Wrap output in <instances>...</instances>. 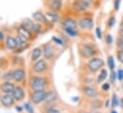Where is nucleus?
<instances>
[{"instance_id": "1", "label": "nucleus", "mask_w": 123, "mask_h": 113, "mask_svg": "<svg viewBox=\"0 0 123 113\" xmlns=\"http://www.w3.org/2000/svg\"><path fill=\"white\" fill-rule=\"evenodd\" d=\"M80 54L84 58H92L96 55L97 50L95 47L91 44H83L80 47Z\"/></svg>"}, {"instance_id": "2", "label": "nucleus", "mask_w": 123, "mask_h": 113, "mask_svg": "<svg viewBox=\"0 0 123 113\" xmlns=\"http://www.w3.org/2000/svg\"><path fill=\"white\" fill-rule=\"evenodd\" d=\"M103 66H104V61L101 58H98V57L91 58L88 62V64H87V67H88L89 70L92 73L98 71L100 68H102Z\"/></svg>"}, {"instance_id": "3", "label": "nucleus", "mask_w": 123, "mask_h": 113, "mask_svg": "<svg viewBox=\"0 0 123 113\" xmlns=\"http://www.w3.org/2000/svg\"><path fill=\"white\" fill-rule=\"evenodd\" d=\"M46 85H47V81H46V79H44L42 77L34 76V77L31 78V86L33 91L44 90Z\"/></svg>"}, {"instance_id": "4", "label": "nucleus", "mask_w": 123, "mask_h": 113, "mask_svg": "<svg viewBox=\"0 0 123 113\" xmlns=\"http://www.w3.org/2000/svg\"><path fill=\"white\" fill-rule=\"evenodd\" d=\"M91 7V4L87 0H74L73 3V8L76 11L85 12L87 11Z\"/></svg>"}, {"instance_id": "5", "label": "nucleus", "mask_w": 123, "mask_h": 113, "mask_svg": "<svg viewBox=\"0 0 123 113\" xmlns=\"http://www.w3.org/2000/svg\"><path fill=\"white\" fill-rule=\"evenodd\" d=\"M46 97V92L44 90H37V91H33L31 95V102L35 105L42 103L45 100Z\"/></svg>"}, {"instance_id": "6", "label": "nucleus", "mask_w": 123, "mask_h": 113, "mask_svg": "<svg viewBox=\"0 0 123 113\" xmlns=\"http://www.w3.org/2000/svg\"><path fill=\"white\" fill-rule=\"evenodd\" d=\"M81 91L82 93L88 97V98H91V99H94L98 96V91L95 87L93 86H90V85H85L81 88Z\"/></svg>"}, {"instance_id": "7", "label": "nucleus", "mask_w": 123, "mask_h": 113, "mask_svg": "<svg viewBox=\"0 0 123 113\" xmlns=\"http://www.w3.org/2000/svg\"><path fill=\"white\" fill-rule=\"evenodd\" d=\"M79 28L85 30H91L93 27V21L91 17H83L78 21Z\"/></svg>"}, {"instance_id": "8", "label": "nucleus", "mask_w": 123, "mask_h": 113, "mask_svg": "<svg viewBox=\"0 0 123 113\" xmlns=\"http://www.w3.org/2000/svg\"><path fill=\"white\" fill-rule=\"evenodd\" d=\"M48 68V64L45 60H38L35 62V64L32 66V71L35 73H41L45 71Z\"/></svg>"}, {"instance_id": "9", "label": "nucleus", "mask_w": 123, "mask_h": 113, "mask_svg": "<svg viewBox=\"0 0 123 113\" xmlns=\"http://www.w3.org/2000/svg\"><path fill=\"white\" fill-rule=\"evenodd\" d=\"M0 102L4 107H11L14 104V99H13L12 95H11V94H3L0 97Z\"/></svg>"}, {"instance_id": "10", "label": "nucleus", "mask_w": 123, "mask_h": 113, "mask_svg": "<svg viewBox=\"0 0 123 113\" xmlns=\"http://www.w3.org/2000/svg\"><path fill=\"white\" fill-rule=\"evenodd\" d=\"M17 33L20 37L24 38L25 40L29 41L31 39V31L26 28L25 26H20L17 28Z\"/></svg>"}, {"instance_id": "11", "label": "nucleus", "mask_w": 123, "mask_h": 113, "mask_svg": "<svg viewBox=\"0 0 123 113\" xmlns=\"http://www.w3.org/2000/svg\"><path fill=\"white\" fill-rule=\"evenodd\" d=\"M12 95L14 101L19 102V101H22L24 99L25 92H24V90H23V88L21 86H15L13 91H12Z\"/></svg>"}, {"instance_id": "12", "label": "nucleus", "mask_w": 123, "mask_h": 113, "mask_svg": "<svg viewBox=\"0 0 123 113\" xmlns=\"http://www.w3.org/2000/svg\"><path fill=\"white\" fill-rule=\"evenodd\" d=\"M62 26L64 28H73L76 29L77 28V22L74 20L73 18H65L62 21Z\"/></svg>"}, {"instance_id": "13", "label": "nucleus", "mask_w": 123, "mask_h": 113, "mask_svg": "<svg viewBox=\"0 0 123 113\" xmlns=\"http://www.w3.org/2000/svg\"><path fill=\"white\" fill-rule=\"evenodd\" d=\"M14 85L11 82H5L4 84H2L0 86V90L4 93V94H12L13 89H14Z\"/></svg>"}, {"instance_id": "14", "label": "nucleus", "mask_w": 123, "mask_h": 113, "mask_svg": "<svg viewBox=\"0 0 123 113\" xmlns=\"http://www.w3.org/2000/svg\"><path fill=\"white\" fill-rule=\"evenodd\" d=\"M25 79V70L22 68H16L13 71V80L20 83Z\"/></svg>"}, {"instance_id": "15", "label": "nucleus", "mask_w": 123, "mask_h": 113, "mask_svg": "<svg viewBox=\"0 0 123 113\" xmlns=\"http://www.w3.org/2000/svg\"><path fill=\"white\" fill-rule=\"evenodd\" d=\"M6 47L9 50L14 51L17 48V42H16V38L12 37V36H8L6 38Z\"/></svg>"}, {"instance_id": "16", "label": "nucleus", "mask_w": 123, "mask_h": 113, "mask_svg": "<svg viewBox=\"0 0 123 113\" xmlns=\"http://www.w3.org/2000/svg\"><path fill=\"white\" fill-rule=\"evenodd\" d=\"M32 18L37 21V22H40V23H43V24H47L49 22L47 16L45 14H43L41 11H36L32 14Z\"/></svg>"}, {"instance_id": "17", "label": "nucleus", "mask_w": 123, "mask_h": 113, "mask_svg": "<svg viewBox=\"0 0 123 113\" xmlns=\"http://www.w3.org/2000/svg\"><path fill=\"white\" fill-rule=\"evenodd\" d=\"M16 42H17V48L18 50L20 51H23V50H26L28 47H29V44L27 43V40H25L24 38L20 37L19 35L16 37Z\"/></svg>"}, {"instance_id": "18", "label": "nucleus", "mask_w": 123, "mask_h": 113, "mask_svg": "<svg viewBox=\"0 0 123 113\" xmlns=\"http://www.w3.org/2000/svg\"><path fill=\"white\" fill-rule=\"evenodd\" d=\"M50 7L54 11H60V9L62 7L61 1L60 0H51Z\"/></svg>"}, {"instance_id": "19", "label": "nucleus", "mask_w": 123, "mask_h": 113, "mask_svg": "<svg viewBox=\"0 0 123 113\" xmlns=\"http://www.w3.org/2000/svg\"><path fill=\"white\" fill-rule=\"evenodd\" d=\"M41 55H42V50L40 48L33 49L31 52V61H38Z\"/></svg>"}, {"instance_id": "20", "label": "nucleus", "mask_w": 123, "mask_h": 113, "mask_svg": "<svg viewBox=\"0 0 123 113\" xmlns=\"http://www.w3.org/2000/svg\"><path fill=\"white\" fill-rule=\"evenodd\" d=\"M47 18L49 21L53 22V23H56L58 20H59V15L55 12V11H49L47 13Z\"/></svg>"}, {"instance_id": "21", "label": "nucleus", "mask_w": 123, "mask_h": 113, "mask_svg": "<svg viewBox=\"0 0 123 113\" xmlns=\"http://www.w3.org/2000/svg\"><path fill=\"white\" fill-rule=\"evenodd\" d=\"M44 55L47 59H51L54 56V51H53V48L50 45H45L44 46Z\"/></svg>"}, {"instance_id": "22", "label": "nucleus", "mask_w": 123, "mask_h": 113, "mask_svg": "<svg viewBox=\"0 0 123 113\" xmlns=\"http://www.w3.org/2000/svg\"><path fill=\"white\" fill-rule=\"evenodd\" d=\"M56 100V94L54 91H49L46 93V97H45V102L46 103H53Z\"/></svg>"}, {"instance_id": "23", "label": "nucleus", "mask_w": 123, "mask_h": 113, "mask_svg": "<svg viewBox=\"0 0 123 113\" xmlns=\"http://www.w3.org/2000/svg\"><path fill=\"white\" fill-rule=\"evenodd\" d=\"M107 75H108V73H107V70L106 69H101V71H100V73H99V75H98V77H97V82L98 83H102L103 81H105V79L107 78Z\"/></svg>"}, {"instance_id": "24", "label": "nucleus", "mask_w": 123, "mask_h": 113, "mask_svg": "<svg viewBox=\"0 0 123 113\" xmlns=\"http://www.w3.org/2000/svg\"><path fill=\"white\" fill-rule=\"evenodd\" d=\"M64 30H65V32H66L69 36H71V37H75V36H77V34H78V32H77L76 29H73V28H64Z\"/></svg>"}, {"instance_id": "25", "label": "nucleus", "mask_w": 123, "mask_h": 113, "mask_svg": "<svg viewBox=\"0 0 123 113\" xmlns=\"http://www.w3.org/2000/svg\"><path fill=\"white\" fill-rule=\"evenodd\" d=\"M107 63H108L109 68H110L111 70H114V68H115V60H114V57L112 56V55H109V56H108Z\"/></svg>"}, {"instance_id": "26", "label": "nucleus", "mask_w": 123, "mask_h": 113, "mask_svg": "<svg viewBox=\"0 0 123 113\" xmlns=\"http://www.w3.org/2000/svg\"><path fill=\"white\" fill-rule=\"evenodd\" d=\"M116 56H117V61H118L119 63L123 64V51L117 49V52H116Z\"/></svg>"}, {"instance_id": "27", "label": "nucleus", "mask_w": 123, "mask_h": 113, "mask_svg": "<svg viewBox=\"0 0 123 113\" xmlns=\"http://www.w3.org/2000/svg\"><path fill=\"white\" fill-rule=\"evenodd\" d=\"M115 24H116V16L112 15V16H110V18L108 19V23H107V25H108L109 28H112L114 26H115Z\"/></svg>"}, {"instance_id": "28", "label": "nucleus", "mask_w": 123, "mask_h": 113, "mask_svg": "<svg viewBox=\"0 0 123 113\" xmlns=\"http://www.w3.org/2000/svg\"><path fill=\"white\" fill-rule=\"evenodd\" d=\"M4 80L5 81H11V80H13V72L10 71V72H6L3 76Z\"/></svg>"}, {"instance_id": "29", "label": "nucleus", "mask_w": 123, "mask_h": 113, "mask_svg": "<svg viewBox=\"0 0 123 113\" xmlns=\"http://www.w3.org/2000/svg\"><path fill=\"white\" fill-rule=\"evenodd\" d=\"M117 48L118 49V50H121L123 51V39L122 38H120V37H117Z\"/></svg>"}, {"instance_id": "30", "label": "nucleus", "mask_w": 123, "mask_h": 113, "mask_svg": "<svg viewBox=\"0 0 123 113\" xmlns=\"http://www.w3.org/2000/svg\"><path fill=\"white\" fill-rule=\"evenodd\" d=\"M24 108L29 113H33V108H32V107H31V105L30 103H26L24 105Z\"/></svg>"}, {"instance_id": "31", "label": "nucleus", "mask_w": 123, "mask_h": 113, "mask_svg": "<svg viewBox=\"0 0 123 113\" xmlns=\"http://www.w3.org/2000/svg\"><path fill=\"white\" fill-rule=\"evenodd\" d=\"M118 105V101H117V94H114L113 95V101H112V106L114 107H116Z\"/></svg>"}, {"instance_id": "32", "label": "nucleus", "mask_w": 123, "mask_h": 113, "mask_svg": "<svg viewBox=\"0 0 123 113\" xmlns=\"http://www.w3.org/2000/svg\"><path fill=\"white\" fill-rule=\"evenodd\" d=\"M105 40H106V43L108 45H111L113 43V37H112V35L111 34H107L106 37H105Z\"/></svg>"}, {"instance_id": "33", "label": "nucleus", "mask_w": 123, "mask_h": 113, "mask_svg": "<svg viewBox=\"0 0 123 113\" xmlns=\"http://www.w3.org/2000/svg\"><path fill=\"white\" fill-rule=\"evenodd\" d=\"M95 34H96L98 39H102V31H101V29H100L99 27H97V28H95Z\"/></svg>"}, {"instance_id": "34", "label": "nucleus", "mask_w": 123, "mask_h": 113, "mask_svg": "<svg viewBox=\"0 0 123 113\" xmlns=\"http://www.w3.org/2000/svg\"><path fill=\"white\" fill-rule=\"evenodd\" d=\"M101 88L103 91H109L110 89V84L109 83H104L103 85H101Z\"/></svg>"}, {"instance_id": "35", "label": "nucleus", "mask_w": 123, "mask_h": 113, "mask_svg": "<svg viewBox=\"0 0 123 113\" xmlns=\"http://www.w3.org/2000/svg\"><path fill=\"white\" fill-rule=\"evenodd\" d=\"M117 75V72H115L114 70H112V72H111V83H114V82L116 81Z\"/></svg>"}, {"instance_id": "36", "label": "nucleus", "mask_w": 123, "mask_h": 113, "mask_svg": "<svg viewBox=\"0 0 123 113\" xmlns=\"http://www.w3.org/2000/svg\"><path fill=\"white\" fill-rule=\"evenodd\" d=\"M119 5H120V0H115L114 8H115L116 11H118V9H119Z\"/></svg>"}, {"instance_id": "37", "label": "nucleus", "mask_w": 123, "mask_h": 113, "mask_svg": "<svg viewBox=\"0 0 123 113\" xmlns=\"http://www.w3.org/2000/svg\"><path fill=\"white\" fill-rule=\"evenodd\" d=\"M117 76L119 81H123V69H119L117 71Z\"/></svg>"}, {"instance_id": "38", "label": "nucleus", "mask_w": 123, "mask_h": 113, "mask_svg": "<svg viewBox=\"0 0 123 113\" xmlns=\"http://www.w3.org/2000/svg\"><path fill=\"white\" fill-rule=\"evenodd\" d=\"M47 113H60V112H59L58 109L53 107V108H49V109L47 110Z\"/></svg>"}, {"instance_id": "39", "label": "nucleus", "mask_w": 123, "mask_h": 113, "mask_svg": "<svg viewBox=\"0 0 123 113\" xmlns=\"http://www.w3.org/2000/svg\"><path fill=\"white\" fill-rule=\"evenodd\" d=\"M53 40L55 41V42H57V44H59V45H63V42H62L60 39H58L57 37H53Z\"/></svg>"}, {"instance_id": "40", "label": "nucleus", "mask_w": 123, "mask_h": 113, "mask_svg": "<svg viewBox=\"0 0 123 113\" xmlns=\"http://www.w3.org/2000/svg\"><path fill=\"white\" fill-rule=\"evenodd\" d=\"M118 37H120V38H122L123 39V29H121V28H119V31H118Z\"/></svg>"}, {"instance_id": "41", "label": "nucleus", "mask_w": 123, "mask_h": 113, "mask_svg": "<svg viewBox=\"0 0 123 113\" xmlns=\"http://www.w3.org/2000/svg\"><path fill=\"white\" fill-rule=\"evenodd\" d=\"M3 37H4V33H3L2 31H0V40H2Z\"/></svg>"}, {"instance_id": "42", "label": "nucleus", "mask_w": 123, "mask_h": 113, "mask_svg": "<svg viewBox=\"0 0 123 113\" xmlns=\"http://www.w3.org/2000/svg\"><path fill=\"white\" fill-rule=\"evenodd\" d=\"M120 28L123 29V18H122V20H121V22H120Z\"/></svg>"}, {"instance_id": "43", "label": "nucleus", "mask_w": 123, "mask_h": 113, "mask_svg": "<svg viewBox=\"0 0 123 113\" xmlns=\"http://www.w3.org/2000/svg\"><path fill=\"white\" fill-rule=\"evenodd\" d=\"M120 104H121V107L123 108V98L121 99V100H120Z\"/></svg>"}, {"instance_id": "44", "label": "nucleus", "mask_w": 123, "mask_h": 113, "mask_svg": "<svg viewBox=\"0 0 123 113\" xmlns=\"http://www.w3.org/2000/svg\"><path fill=\"white\" fill-rule=\"evenodd\" d=\"M111 113H117V112L116 110H112V111H111Z\"/></svg>"}, {"instance_id": "45", "label": "nucleus", "mask_w": 123, "mask_h": 113, "mask_svg": "<svg viewBox=\"0 0 123 113\" xmlns=\"http://www.w3.org/2000/svg\"><path fill=\"white\" fill-rule=\"evenodd\" d=\"M79 113H90V112H86V111H80Z\"/></svg>"}, {"instance_id": "46", "label": "nucleus", "mask_w": 123, "mask_h": 113, "mask_svg": "<svg viewBox=\"0 0 123 113\" xmlns=\"http://www.w3.org/2000/svg\"><path fill=\"white\" fill-rule=\"evenodd\" d=\"M0 76H1V74H0Z\"/></svg>"}, {"instance_id": "47", "label": "nucleus", "mask_w": 123, "mask_h": 113, "mask_svg": "<svg viewBox=\"0 0 123 113\" xmlns=\"http://www.w3.org/2000/svg\"><path fill=\"white\" fill-rule=\"evenodd\" d=\"M60 1H61V0H60Z\"/></svg>"}]
</instances>
